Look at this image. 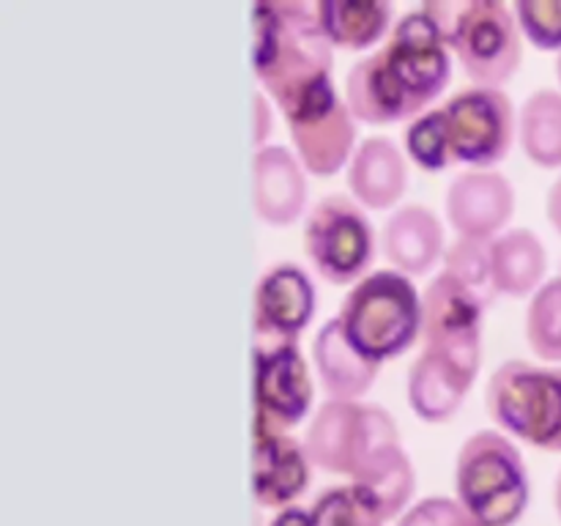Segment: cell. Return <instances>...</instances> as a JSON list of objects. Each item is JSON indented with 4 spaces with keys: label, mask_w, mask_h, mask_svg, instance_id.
<instances>
[{
    "label": "cell",
    "mask_w": 561,
    "mask_h": 526,
    "mask_svg": "<svg viewBox=\"0 0 561 526\" xmlns=\"http://www.w3.org/2000/svg\"><path fill=\"white\" fill-rule=\"evenodd\" d=\"M453 64L436 22L409 11L378 53L362 58L345 80L351 113L367 124L420 118L449 85Z\"/></svg>",
    "instance_id": "6da1fadb"
},
{
    "label": "cell",
    "mask_w": 561,
    "mask_h": 526,
    "mask_svg": "<svg viewBox=\"0 0 561 526\" xmlns=\"http://www.w3.org/2000/svg\"><path fill=\"white\" fill-rule=\"evenodd\" d=\"M252 25L255 75L279 110L290 107L323 80H332V42L318 22L316 5L299 0L257 3Z\"/></svg>",
    "instance_id": "7a4b0ae2"
},
{
    "label": "cell",
    "mask_w": 561,
    "mask_h": 526,
    "mask_svg": "<svg viewBox=\"0 0 561 526\" xmlns=\"http://www.w3.org/2000/svg\"><path fill=\"white\" fill-rule=\"evenodd\" d=\"M422 11L436 22L444 44L455 49L469 80L480 88H502L513 80L524 60L513 5L499 0H427Z\"/></svg>",
    "instance_id": "3957f363"
},
{
    "label": "cell",
    "mask_w": 561,
    "mask_h": 526,
    "mask_svg": "<svg viewBox=\"0 0 561 526\" xmlns=\"http://www.w3.org/2000/svg\"><path fill=\"white\" fill-rule=\"evenodd\" d=\"M337 318L348 343L381 365L405 354L422 334V296L405 274L381 268L351 288Z\"/></svg>",
    "instance_id": "277c9868"
},
{
    "label": "cell",
    "mask_w": 561,
    "mask_h": 526,
    "mask_svg": "<svg viewBox=\"0 0 561 526\" xmlns=\"http://www.w3.org/2000/svg\"><path fill=\"white\" fill-rule=\"evenodd\" d=\"M455 491L482 526H513L529 504V474L518 447L504 433L477 431L458 453Z\"/></svg>",
    "instance_id": "5b68a950"
},
{
    "label": "cell",
    "mask_w": 561,
    "mask_h": 526,
    "mask_svg": "<svg viewBox=\"0 0 561 526\" xmlns=\"http://www.w3.org/2000/svg\"><path fill=\"white\" fill-rule=\"evenodd\" d=\"M485 409L507 433L557 453L561 442V370L520 359L504 362L488 381Z\"/></svg>",
    "instance_id": "8992f818"
},
{
    "label": "cell",
    "mask_w": 561,
    "mask_h": 526,
    "mask_svg": "<svg viewBox=\"0 0 561 526\" xmlns=\"http://www.w3.org/2000/svg\"><path fill=\"white\" fill-rule=\"evenodd\" d=\"M398 442V422L383 405L327 400L307 427L305 449L321 469L354 477L367 458Z\"/></svg>",
    "instance_id": "52a82bcc"
},
{
    "label": "cell",
    "mask_w": 561,
    "mask_h": 526,
    "mask_svg": "<svg viewBox=\"0 0 561 526\" xmlns=\"http://www.w3.org/2000/svg\"><path fill=\"white\" fill-rule=\"evenodd\" d=\"M438 113L447 137L449 162L488 170L513 151L515 107L502 88H466L442 104Z\"/></svg>",
    "instance_id": "ba28073f"
},
{
    "label": "cell",
    "mask_w": 561,
    "mask_h": 526,
    "mask_svg": "<svg viewBox=\"0 0 561 526\" xmlns=\"http://www.w3.org/2000/svg\"><path fill=\"white\" fill-rule=\"evenodd\" d=\"M305 252L323 279L348 285L376 255V230L354 197L332 192L307 214Z\"/></svg>",
    "instance_id": "9c48e42d"
},
{
    "label": "cell",
    "mask_w": 561,
    "mask_h": 526,
    "mask_svg": "<svg viewBox=\"0 0 561 526\" xmlns=\"http://www.w3.org/2000/svg\"><path fill=\"white\" fill-rule=\"evenodd\" d=\"M485 305L449 272L427 283L422 294V343L474 384L482 365Z\"/></svg>",
    "instance_id": "30bf717a"
},
{
    "label": "cell",
    "mask_w": 561,
    "mask_h": 526,
    "mask_svg": "<svg viewBox=\"0 0 561 526\" xmlns=\"http://www.w3.org/2000/svg\"><path fill=\"white\" fill-rule=\"evenodd\" d=\"M351 107L334 91V80L321 82L310 93L285 110L290 140L301 164L312 175H334L348 162L356 142V126Z\"/></svg>",
    "instance_id": "8fae6325"
},
{
    "label": "cell",
    "mask_w": 561,
    "mask_h": 526,
    "mask_svg": "<svg viewBox=\"0 0 561 526\" xmlns=\"http://www.w3.org/2000/svg\"><path fill=\"white\" fill-rule=\"evenodd\" d=\"M312 405V378L299 343L255 345V431H288Z\"/></svg>",
    "instance_id": "7c38bea8"
},
{
    "label": "cell",
    "mask_w": 561,
    "mask_h": 526,
    "mask_svg": "<svg viewBox=\"0 0 561 526\" xmlns=\"http://www.w3.org/2000/svg\"><path fill=\"white\" fill-rule=\"evenodd\" d=\"M316 316V285L296 263H274L255 288V345L299 343Z\"/></svg>",
    "instance_id": "4fadbf2b"
},
{
    "label": "cell",
    "mask_w": 561,
    "mask_h": 526,
    "mask_svg": "<svg viewBox=\"0 0 561 526\" xmlns=\"http://www.w3.org/2000/svg\"><path fill=\"white\" fill-rule=\"evenodd\" d=\"M515 211V190L496 170H466L447 190V219L458 236L493 239Z\"/></svg>",
    "instance_id": "5bb4252c"
},
{
    "label": "cell",
    "mask_w": 561,
    "mask_h": 526,
    "mask_svg": "<svg viewBox=\"0 0 561 526\" xmlns=\"http://www.w3.org/2000/svg\"><path fill=\"white\" fill-rule=\"evenodd\" d=\"M310 482V455L285 431H255L252 491L263 507H290Z\"/></svg>",
    "instance_id": "9a60e30c"
},
{
    "label": "cell",
    "mask_w": 561,
    "mask_h": 526,
    "mask_svg": "<svg viewBox=\"0 0 561 526\" xmlns=\"http://www.w3.org/2000/svg\"><path fill=\"white\" fill-rule=\"evenodd\" d=\"M252 195L261 222L294 225L307 206V179L299 159L285 146H261L252 164Z\"/></svg>",
    "instance_id": "2e32d148"
},
{
    "label": "cell",
    "mask_w": 561,
    "mask_h": 526,
    "mask_svg": "<svg viewBox=\"0 0 561 526\" xmlns=\"http://www.w3.org/2000/svg\"><path fill=\"white\" fill-rule=\"evenodd\" d=\"M312 362L332 400H359L376 384L381 365L348 343L340 318H329L312 340Z\"/></svg>",
    "instance_id": "e0dca14e"
},
{
    "label": "cell",
    "mask_w": 561,
    "mask_h": 526,
    "mask_svg": "<svg viewBox=\"0 0 561 526\" xmlns=\"http://www.w3.org/2000/svg\"><path fill=\"white\" fill-rule=\"evenodd\" d=\"M383 255L405 274H427L444 255V225L427 206H403L383 225Z\"/></svg>",
    "instance_id": "ac0fdd59"
},
{
    "label": "cell",
    "mask_w": 561,
    "mask_h": 526,
    "mask_svg": "<svg viewBox=\"0 0 561 526\" xmlns=\"http://www.w3.org/2000/svg\"><path fill=\"white\" fill-rule=\"evenodd\" d=\"M405 184H409V168L394 146L387 137H370L356 148L348 168L351 195L367 208H389L403 197Z\"/></svg>",
    "instance_id": "d6986e66"
},
{
    "label": "cell",
    "mask_w": 561,
    "mask_h": 526,
    "mask_svg": "<svg viewBox=\"0 0 561 526\" xmlns=\"http://www.w3.org/2000/svg\"><path fill=\"white\" fill-rule=\"evenodd\" d=\"M469 389V378L431 351H422L409 370V403L425 422L453 420Z\"/></svg>",
    "instance_id": "ffe728a7"
},
{
    "label": "cell",
    "mask_w": 561,
    "mask_h": 526,
    "mask_svg": "<svg viewBox=\"0 0 561 526\" xmlns=\"http://www.w3.org/2000/svg\"><path fill=\"white\" fill-rule=\"evenodd\" d=\"M318 22L334 47L367 49L387 33L392 3L387 0H321Z\"/></svg>",
    "instance_id": "44dd1931"
},
{
    "label": "cell",
    "mask_w": 561,
    "mask_h": 526,
    "mask_svg": "<svg viewBox=\"0 0 561 526\" xmlns=\"http://www.w3.org/2000/svg\"><path fill=\"white\" fill-rule=\"evenodd\" d=\"M548 268L546 247L540 236L526 228L507 230L493 244V274L496 288L507 296H526L542 285Z\"/></svg>",
    "instance_id": "7402d4cb"
},
{
    "label": "cell",
    "mask_w": 561,
    "mask_h": 526,
    "mask_svg": "<svg viewBox=\"0 0 561 526\" xmlns=\"http://www.w3.org/2000/svg\"><path fill=\"white\" fill-rule=\"evenodd\" d=\"M351 482L370 493L378 502V507L383 510V518L389 521L409 504L416 477L414 469H411L409 455L403 453L398 442L378 449L373 458H367L365 466L351 477Z\"/></svg>",
    "instance_id": "603a6c76"
},
{
    "label": "cell",
    "mask_w": 561,
    "mask_h": 526,
    "mask_svg": "<svg viewBox=\"0 0 561 526\" xmlns=\"http://www.w3.org/2000/svg\"><path fill=\"white\" fill-rule=\"evenodd\" d=\"M520 146L540 168H561V93L540 88L520 110Z\"/></svg>",
    "instance_id": "cb8c5ba5"
},
{
    "label": "cell",
    "mask_w": 561,
    "mask_h": 526,
    "mask_svg": "<svg viewBox=\"0 0 561 526\" xmlns=\"http://www.w3.org/2000/svg\"><path fill=\"white\" fill-rule=\"evenodd\" d=\"M493 244L496 239H469L458 236V241L444 252V272L458 277L482 305H491L499 294L496 274H493Z\"/></svg>",
    "instance_id": "d4e9b609"
},
{
    "label": "cell",
    "mask_w": 561,
    "mask_h": 526,
    "mask_svg": "<svg viewBox=\"0 0 561 526\" xmlns=\"http://www.w3.org/2000/svg\"><path fill=\"white\" fill-rule=\"evenodd\" d=\"M383 510L359 485H337L321 493L310 510V526H383Z\"/></svg>",
    "instance_id": "484cf974"
},
{
    "label": "cell",
    "mask_w": 561,
    "mask_h": 526,
    "mask_svg": "<svg viewBox=\"0 0 561 526\" xmlns=\"http://www.w3.org/2000/svg\"><path fill=\"white\" fill-rule=\"evenodd\" d=\"M526 340L540 359L561 362V274L548 279L526 307Z\"/></svg>",
    "instance_id": "4316f807"
},
{
    "label": "cell",
    "mask_w": 561,
    "mask_h": 526,
    "mask_svg": "<svg viewBox=\"0 0 561 526\" xmlns=\"http://www.w3.org/2000/svg\"><path fill=\"white\" fill-rule=\"evenodd\" d=\"M405 148H409L411 159L425 170H444L453 164L438 110H427L405 126Z\"/></svg>",
    "instance_id": "83f0119b"
},
{
    "label": "cell",
    "mask_w": 561,
    "mask_h": 526,
    "mask_svg": "<svg viewBox=\"0 0 561 526\" xmlns=\"http://www.w3.org/2000/svg\"><path fill=\"white\" fill-rule=\"evenodd\" d=\"M515 20L537 49L561 53V0H518Z\"/></svg>",
    "instance_id": "f1b7e54d"
},
{
    "label": "cell",
    "mask_w": 561,
    "mask_h": 526,
    "mask_svg": "<svg viewBox=\"0 0 561 526\" xmlns=\"http://www.w3.org/2000/svg\"><path fill=\"white\" fill-rule=\"evenodd\" d=\"M400 526H482L460 502L447 496H433L416 504Z\"/></svg>",
    "instance_id": "f546056e"
},
{
    "label": "cell",
    "mask_w": 561,
    "mask_h": 526,
    "mask_svg": "<svg viewBox=\"0 0 561 526\" xmlns=\"http://www.w3.org/2000/svg\"><path fill=\"white\" fill-rule=\"evenodd\" d=\"M546 214L551 219V225L557 228V233L561 236V175L551 184L546 197Z\"/></svg>",
    "instance_id": "4dcf8cb0"
},
{
    "label": "cell",
    "mask_w": 561,
    "mask_h": 526,
    "mask_svg": "<svg viewBox=\"0 0 561 526\" xmlns=\"http://www.w3.org/2000/svg\"><path fill=\"white\" fill-rule=\"evenodd\" d=\"M255 115H257V129H255V142L261 148V142L266 140L268 132H272V115H268V104L263 102L261 93H255Z\"/></svg>",
    "instance_id": "1f68e13d"
},
{
    "label": "cell",
    "mask_w": 561,
    "mask_h": 526,
    "mask_svg": "<svg viewBox=\"0 0 561 526\" xmlns=\"http://www.w3.org/2000/svg\"><path fill=\"white\" fill-rule=\"evenodd\" d=\"M268 526H310V513L301 507H285Z\"/></svg>",
    "instance_id": "d6a6232c"
},
{
    "label": "cell",
    "mask_w": 561,
    "mask_h": 526,
    "mask_svg": "<svg viewBox=\"0 0 561 526\" xmlns=\"http://www.w3.org/2000/svg\"><path fill=\"white\" fill-rule=\"evenodd\" d=\"M557 510H559V518H561V471L557 477Z\"/></svg>",
    "instance_id": "836d02e7"
},
{
    "label": "cell",
    "mask_w": 561,
    "mask_h": 526,
    "mask_svg": "<svg viewBox=\"0 0 561 526\" xmlns=\"http://www.w3.org/2000/svg\"><path fill=\"white\" fill-rule=\"evenodd\" d=\"M557 75H559V82H561V53H559V60H557Z\"/></svg>",
    "instance_id": "e575fe53"
},
{
    "label": "cell",
    "mask_w": 561,
    "mask_h": 526,
    "mask_svg": "<svg viewBox=\"0 0 561 526\" xmlns=\"http://www.w3.org/2000/svg\"><path fill=\"white\" fill-rule=\"evenodd\" d=\"M557 453H561V442H559V449H557Z\"/></svg>",
    "instance_id": "d590c367"
}]
</instances>
